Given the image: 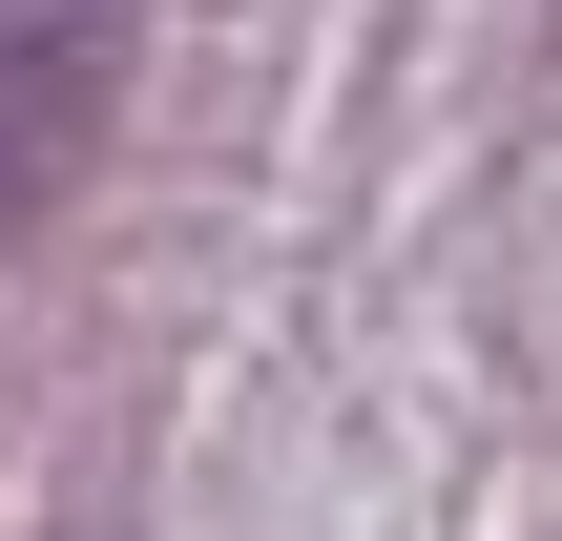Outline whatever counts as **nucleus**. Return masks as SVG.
<instances>
[{"instance_id": "f257e3e1", "label": "nucleus", "mask_w": 562, "mask_h": 541, "mask_svg": "<svg viewBox=\"0 0 562 541\" xmlns=\"http://www.w3.org/2000/svg\"><path fill=\"white\" fill-rule=\"evenodd\" d=\"M125 63H146V0H0V250L104 167Z\"/></svg>"}]
</instances>
